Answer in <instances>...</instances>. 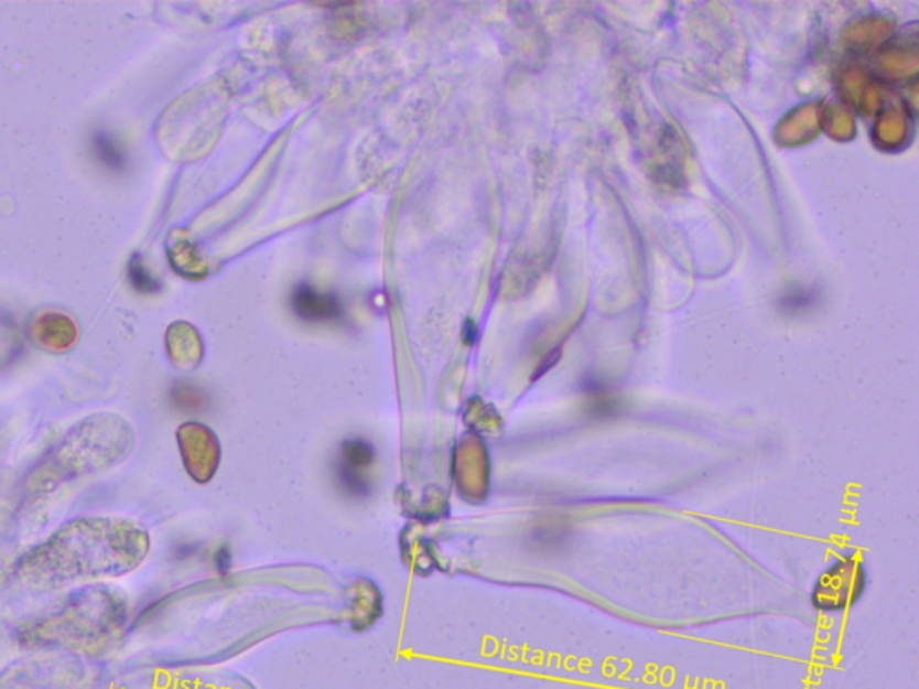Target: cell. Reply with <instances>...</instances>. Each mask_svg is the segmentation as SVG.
I'll list each match as a JSON object with an SVG mask.
<instances>
[{"instance_id":"3","label":"cell","mask_w":919,"mask_h":689,"mask_svg":"<svg viewBox=\"0 0 919 689\" xmlns=\"http://www.w3.org/2000/svg\"><path fill=\"white\" fill-rule=\"evenodd\" d=\"M128 614L127 596L119 589L88 583L51 613L28 623L20 642L34 648H101L127 625Z\"/></svg>"},{"instance_id":"6","label":"cell","mask_w":919,"mask_h":689,"mask_svg":"<svg viewBox=\"0 0 919 689\" xmlns=\"http://www.w3.org/2000/svg\"><path fill=\"white\" fill-rule=\"evenodd\" d=\"M34 345L48 353H67L78 342V327L64 313H44L30 327Z\"/></svg>"},{"instance_id":"9","label":"cell","mask_w":919,"mask_h":689,"mask_svg":"<svg viewBox=\"0 0 919 689\" xmlns=\"http://www.w3.org/2000/svg\"><path fill=\"white\" fill-rule=\"evenodd\" d=\"M334 480L339 491L350 499H367L372 492V483L364 469L353 467L349 463L336 459L334 462Z\"/></svg>"},{"instance_id":"14","label":"cell","mask_w":919,"mask_h":689,"mask_svg":"<svg viewBox=\"0 0 919 689\" xmlns=\"http://www.w3.org/2000/svg\"><path fill=\"white\" fill-rule=\"evenodd\" d=\"M216 564H218L219 571L225 573L227 571L228 566H230V553H228L227 548H223V550L218 551V557H216Z\"/></svg>"},{"instance_id":"4","label":"cell","mask_w":919,"mask_h":689,"mask_svg":"<svg viewBox=\"0 0 919 689\" xmlns=\"http://www.w3.org/2000/svg\"><path fill=\"white\" fill-rule=\"evenodd\" d=\"M867 569L856 555H842L819 574L810 602L823 614L846 613L866 593Z\"/></svg>"},{"instance_id":"5","label":"cell","mask_w":919,"mask_h":689,"mask_svg":"<svg viewBox=\"0 0 919 689\" xmlns=\"http://www.w3.org/2000/svg\"><path fill=\"white\" fill-rule=\"evenodd\" d=\"M180 454L185 469L196 482H205L213 476L214 471V439L210 431L196 422H187L176 433Z\"/></svg>"},{"instance_id":"7","label":"cell","mask_w":919,"mask_h":689,"mask_svg":"<svg viewBox=\"0 0 919 689\" xmlns=\"http://www.w3.org/2000/svg\"><path fill=\"white\" fill-rule=\"evenodd\" d=\"M293 313L304 322H334L344 316V305L333 293H318L310 284L296 286L291 294Z\"/></svg>"},{"instance_id":"2","label":"cell","mask_w":919,"mask_h":689,"mask_svg":"<svg viewBox=\"0 0 919 689\" xmlns=\"http://www.w3.org/2000/svg\"><path fill=\"white\" fill-rule=\"evenodd\" d=\"M136 449V431L117 413H96L68 429L25 476L33 497L51 496L68 483L119 467Z\"/></svg>"},{"instance_id":"1","label":"cell","mask_w":919,"mask_h":689,"mask_svg":"<svg viewBox=\"0 0 919 689\" xmlns=\"http://www.w3.org/2000/svg\"><path fill=\"white\" fill-rule=\"evenodd\" d=\"M150 546V534L131 519L76 517L25 551L15 577L34 591L121 579L144 562Z\"/></svg>"},{"instance_id":"13","label":"cell","mask_w":919,"mask_h":689,"mask_svg":"<svg viewBox=\"0 0 919 689\" xmlns=\"http://www.w3.org/2000/svg\"><path fill=\"white\" fill-rule=\"evenodd\" d=\"M476 337H478V329H476L475 323L467 320L464 325V342L473 345L476 342Z\"/></svg>"},{"instance_id":"11","label":"cell","mask_w":919,"mask_h":689,"mask_svg":"<svg viewBox=\"0 0 919 689\" xmlns=\"http://www.w3.org/2000/svg\"><path fill=\"white\" fill-rule=\"evenodd\" d=\"M171 399L173 405L182 411H191V413H198L205 410L207 406V397L204 391L199 390L198 386L190 385V383H179L175 388L171 390Z\"/></svg>"},{"instance_id":"12","label":"cell","mask_w":919,"mask_h":689,"mask_svg":"<svg viewBox=\"0 0 919 689\" xmlns=\"http://www.w3.org/2000/svg\"><path fill=\"white\" fill-rule=\"evenodd\" d=\"M128 280H130L131 288L137 293L153 294L160 291L159 280L145 268L139 256L131 257L130 262H128Z\"/></svg>"},{"instance_id":"10","label":"cell","mask_w":919,"mask_h":689,"mask_svg":"<svg viewBox=\"0 0 919 689\" xmlns=\"http://www.w3.org/2000/svg\"><path fill=\"white\" fill-rule=\"evenodd\" d=\"M338 460L367 471L376 460V448L365 439L345 440L344 444L339 445Z\"/></svg>"},{"instance_id":"8","label":"cell","mask_w":919,"mask_h":689,"mask_svg":"<svg viewBox=\"0 0 919 689\" xmlns=\"http://www.w3.org/2000/svg\"><path fill=\"white\" fill-rule=\"evenodd\" d=\"M90 150L94 159L101 168L110 173H122L128 168L127 148L122 146L119 137L108 130H96L90 136Z\"/></svg>"}]
</instances>
